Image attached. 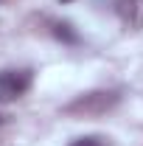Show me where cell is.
<instances>
[{
	"instance_id": "obj_1",
	"label": "cell",
	"mask_w": 143,
	"mask_h": 146,
	"mask_svg": "<svg viewBox=\"0 0 143 146\" xmlns=\"http://www.w3.org/2000/svg\"><path fill=\"white\" fill-rule=\"evenodd\" d=\"M118 101H121V96L115 90H93V93L73 98L70 104H65V112L68 115H104Z\"/></svg>"
},
{
	"instance_id": "obj_2",
	"label": "cell",
	"mask_w": 143,
	"mask_h": 146,
	"mask_svg": "<svg viewBox=\"0 0 143 146\" xmlns=\"http://www.w3.org/2000/svg\"><path fill=\"white\" fill-rule=\"evenodd\" d=\"M31 82H34V73L25 70V68L0 70V104H9V101L20 98V96H25Z\"/></svg>"
},
{
	"instance_id": "obj_3",
	"label": "cell",
	"mask_w": 143,
	"mask_h": 146,
	"mask_svg": "<svg viewBox=\"0 0 143 146\" xmlns=\"http://www.w3.org/2000/svg\"><path fill=\"white\" fill-rule=\"evenodd\" d=\"M115 14L126 28H143V0H115Z\"/></svg>"
},
{
	"instance_id": "obj_4",
	"label": "cell",
	"mask_w": 143,
	"mask_h": 146,
	"mask_svg": "<svg viewBox=\"0 0 143 146\" xmlns=\"http://www.w3.org/2000/svg\"><path fill=\"white\" fill-rule=\"evenodd\" d=\"M54 36L65 45H79V34L70 23H54Z\"/></svg>"
},
{
	"instance_id": "obj_5",
	"label": "cell",
	"mask_w": 143,
	"mask_h": 146,
	"mask_svg": "<svg viewBox=\"0 0 143 146\" xmlns=\"http://www.w3.org/2000/svg\"><path fill=\"white\" fill-rule=\"evenodd\" d=\"M70 146H107V143H104V138H98V135H87V138H76Z\"/></svg>"
},
{
	"instance_id": "obj_6",
	"label": "cell",
	"mask_w": 143,
	"mask_h": 146,
	"mask_svg": "<svg viewBox=\"0 0 143 146\" xmlns=\"http://www.w3.org/2000/svg\"><path fill=\"white\" fill-rule=\"evenodd\" d=\"M3 121H6V115H3V112H0V124H3Z\"/></svg>"
},
{
	"instance_id": "obj_7",
	"label": "cell",
	"mask_w": 143,
	"mask_h": 146,
	"mask_svg": "<svg viewBox=\"0 0 143 146\" xmlns=\"http://www.w3.org/2000/svg\"><path fill=\"white\" fill-rule=\"evenodd\" d=\"M62 3H68V0H62Z\"/></svg>"
}]
</instances>
